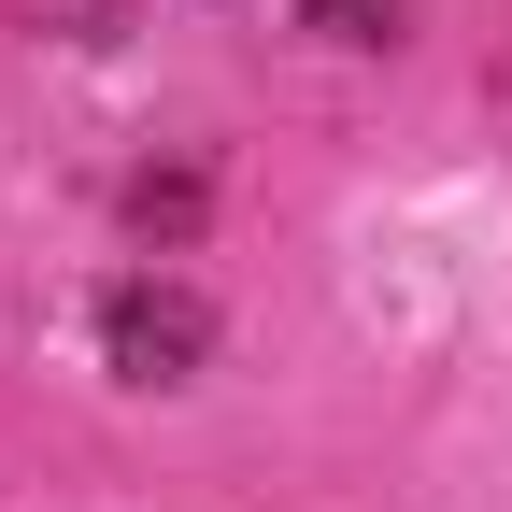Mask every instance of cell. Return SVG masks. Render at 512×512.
Instances as JSON below:
<instances>
[{"label":"cell","mask_w":512,"mask_h":512,"mask_svg":"<svg viewBox=\"0 0 512 512\" xmlns=\"http://www.w3.org/2000/svg\"><path fill=\"white\" fill-rule=\"evenodd\" d=\"M100 342H114L128 384H185V370L214 356V313L185 299V285H114V299H100Z\"/></svg>","instance_id":"cell-1"},{"label":"cell","mask_w":512,"mask_h":512,"mask_svg":"<svg viewBox=\"0 0 512 512\" xmlns=\"http://www.w3.org/2000/svg\"><path fill=\"white\" fill-rule=\"evenodd\" d=\"M128 228H143V242H185V228H200V171H143V185H128Z\"/></svg>","instance_id":"cell-2"},{"label":"cell","mask_w":512,"mask_h":512,"mask_svg":"<svg viewBox=\"0 0 512 512\" xmlns=\"http://www.w3.org/2000/svg\"><path fill=\"white\" fill-rule=\"evenodd\" d=\"M299 29H328V43H399L413 0H299Z\"/></svg>","instance_id":"cell-3"}]
</instances>
